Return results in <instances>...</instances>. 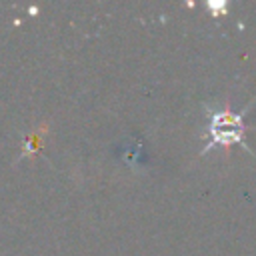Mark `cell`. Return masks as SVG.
<instances>
[{"instance_id":"6da1fadb","label":"cell","mask_w":256,"mask_h":256,"mask_svg":"<svg viewBox=\"0 0 256 256\" xmlns=\"http://www.w3.org/2000/svg\"><path fill=\"white\" fill-rule=\"evenodd\" d=\"M210 132L214 142L220 144H230L236 140H242V124H240V116L232 114V112H216L214 120L210 124Z\"/></svg>"}]
</instances>
